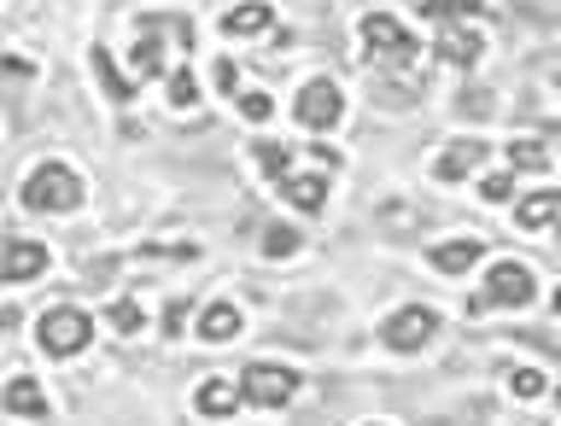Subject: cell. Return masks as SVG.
Instances as JSON below:
<instances>
[{
	"label": "cell",
	"mask_w": 561,
	"mask_h": 426,
	"mask_svg": "<svg viewBox=\"0 0 561 426\" xmlns=\"http://www.w3.org/2000/svg\"><path fill=\"white\" fill-rule=\"evenodd\" d=\"M363 53H368V59H375V65H392V70H403V65H415V35L410 30H403L398 24V18L392 12H363Z\"/></svg>",
	"instance_id": "cell-1"
},
{
	"label": "cell",
	"mask_w": 561,
	"mask_h": 426,
	"mask_svg": "<svg viewBox=\"0 0 561 426\" xmlns=\"http://www.w3.org/2000/svg\"><path fill=\"white\" fill-rule=\"evenodd\" d=\"M24 205L30 210H42V217H65V210H77L82 205V182H77V170H65V164H42L24 182Z\"/></svg>",
	"instance_id": "cell-2"
},
{
	"label": "cell",
	"mask_w": 561,
	"mask_h": 426,
	"mask_svg": "<svg viewBox=\"0 0 561 426\" xmlns=\"http://www.w3.org/2000/svg\"><path fill=\"white\" fill-rule=\"evenodd\" d=\"M88 339H94V322H88V310H77V304L47 310L42 327H35V345H42L47 357H77Z\"/></svg>",
	"instance_id": "cell-3"
},
{
	"label": "cell",
	"mask_w": 561,
	"mask_h": 426,
	"mask_svg": "<svg viewBox=\"0 0 561 426\" xmlns=\"http://www.w3.org/2000/svg\"><path fill=\"white\" fill-rule=\"evenodd\" d=\"M293 392H298V368H287V362H252L240 380V398L257 403V410H280Z\"/></svg>",
	"instance_id": "cell-4"
},
{
	"label": "cell",
	"mask_w": 561,
	"mask_h": 426,
	"mask_svg": "<svg viewBox=\"0 0 561 426\" xmlns=\"http://www.w3.org/2000/svg\"><path fill=\"white\" fill-rule=\"evenodd\" d=\"M340 117H345V94H340V82L310 77V82H305V94H298V123H305V129H316V135H328Z\"/></svg>",
	"instance_id": "cell-5"
},
{
	"label": "cell",
	"mask_w": 561,
	"mask_h": 426,
	"mask_svg": "<svg viewBox=\"0 0 561 426\" xmlns=\"http://www.w3.org/2000/svg\"><path fill=\"white\" fill-rule=\"evenodd\" d=\"M438 333V310H427V304H410V310H398L392 322H386V333L380 339L392 345V350H421Z\"/></svg>",
	"instance_id": "cell-6"
},
{
	"label": "cell",
	"mask_w": 561,
	"mask_h": 426,
	"mask_svg": "<svg viewBox=\"0 0 561 426\" xmlns=\"http://www.w3.org/2000/svg\"><path fill=\"white\" fill-rule=\"evenodd\" d=\"M485 304H503V310H520V304H533V269H526V263H491Z\"/></svg>",
	"instance_id": "cell-7"
},
{
	"label": "cell",
	"mask_w": 561,
	"mask_h": 426,
	"mask_svg": "<svg viewBox=\"0 0 561 426\" xmlns=\"http://www.w3.org/2000/svg\"><path fill=\"white\" fill-rule=\"evenodd\" d=\"M47 245H35V240H12V245H0V280H35L47 269Z\"/></svg>",
	"instance_id": "cell-8"
},
{
	"label": "cell",
	"mask_w": 561,
	"mask_h": 426,
	"mask_svg": "<svg viewBox=\"0 0 561 426\" xmlns=\"http://www.w3.org/2000/svg\"><path fill=\"white\" fill-rule=\"evenodd\" d=\"M135 77L147 82V77H164V18H147L140 24V35H135Z\"/></svg>",
	"instance_id": "cell-9"
},
{
	"label": "cell",
	"mask_w": 561,
	"mask_h": 426,
	"mask_svg": "<svg viewBox=\"0 0 561 426\" xmlns=\"http://www.w3.org/2000/svg\"><path fill=\"white\" fill-rule=\"evenodd\" d=\"M480 53H485L480 30H468V24H445V30H438V59H445V65L468 70V65H480Z\"/></svg>",
	"instance_id": "cell-10"
},
{
	"label": "cell",
	"mask_w": 561,
	"mask_h": 426,
	"mask_svg": "<svg viewBox=\"0 0 561 426\" xmlns=\"http://www.w3.org/2000/svg\"><path fill=\"white\" fill-rule=\"evenodd\" d=\"M480 164H485V140H450V147L438 152L433 175H438V182H462V175L480 170Z\"/></svg>",
	"instance_id": "cell-11"
},
{
	"label": "cell",
	"mask_w": 561,
	"mask_h": 426,
	"mask_svg": "<svg viewBox=\"0 0 561 426\" xmlns=\"http://www.w3.org/2000/svg\"><path fill=\"white\" fill-rule=\"evenodd\" d=\"M280 193L298 210H322L328 205V170H305V175H280Z\"/></svg>",
	"instance_id": "cell-12"
},
{
	"label": "cell",
	"mask_w": 561,
	"mask_h": 426,
	"mask_svg": "<svg viewBox=\"0 0 561 426\" xmlns=\"http://www.w3.org/2000/svg\"><path fill=\"white\" fill-rule=\"evenodd\" d=\"M0 403H7L12 415H24V421L47 415V392H42V385H35L30 375H12V380H7V392H0Z\"/></svg>",
	"instance_id": "cell-13"
},
{
	"label": "cell",
	"mask_w": 561,
	"mask_h": 426,
	"mask_svg": "<svg viewBox=\"0 0 561 426\" xmlns=\"http://www.w3.org/2000/svg\"><path fill=\"white\" fill-rule=\"evenodd\" d=\"M88 59H94V77H100V88H105V94H112L117 105H129L135 100V77H123V70H117V59H112V47H94V53H88Z\"/></svg>",
	"instance_id": "cell-14"
},
{
	"label": "cell",
	"mask_w": 561,
	"mask_h": 426,
	"mask_svg": "<svg viewBox=\"0 0 561 426\" xmlns=\"http://www.w3.org/2000/svg\"><path fill=\"white\" fill-rule=\"evenodd\" d=\"M270 24H275V7H270V0H245V7H228V18H222L228 35H263Z\"/></svg>",
	"instance_id": "cell-15"
},
{
	"label": "cell",
	"mask_w": 561,
	"mask_h": 426,
	"mask_svg": "<svg viewBox=\"0 0 561 426\" xmlns=\"http://www.w3.org/2000/svg\"><path fill=\"white\" fill-rule=\"evenodd\" d=\"M234 403H245L228 380H205L199 385V415H210V421H222V415H234Z\"/></svg>",
	"instance_id": "cell-16"
},
{
	"label": "cell",
	"mask_w": 561,
	"mask_h": 426,
	"mask_svg": "<svg viewBox=\"0 0 561 426\" xmlns=\"http://www.w3.org/2000/svg\"><path fill=\"white\" fill-rule=\"evenodd\" d=\"M480 263V240H450V245H438L433 252V269H445V275H462Z\"/></svg>",
	"instance_id": "cell-17"
},
{
	"label": "cell",
	"mask_w": 561,
	"mask_h": 426,
	"mask_svg": "<svg viewBox=\"0 0 561 426\" xmlns=\"http://www.w3.org/2000/svg\"><path fill=\"white\" fill-rule=\"evenodd\" d=\"M556 210H561V193H533V199L515 205V222H520V228H550Z\"/></svg>",
	"instance_id": "cell-18"
},
{
	"label": "cell",
	"mask_w": 561,
	"mask_h": 426,
	"mask_svg": "<svg viewBox=\"0 0 561 426\" xmlns=\"http://www.w3.org/2000/svg\"><path fill=\"white\" fill-rule=\"evenodd\" d=\"M480 7L485 0H421V18H427V24H468Z\"/></svg>",
	"instance_id": "cell-19"
},
{
	"label": "cell",
	"mask_w": 561,
	"mask_h": 426,
	"mask_svg": "<svg viewBox=\"0 0 561 426\" xmlns=\"http://www.w3.org/2000/svg\"><path fill=\"white\" fill-rule=\"evenodd\" d=\"M240 333V310L234 304H210L199 315V339H234Z\"/></svg>",
	"instance_id": "cell-20"
},
{
	"label": "cell",
	"mask_w": 561,
	"mask_h": 426,
	"mask_svg": "<svg viewBox=\"0 0 561 426\" xmlns=\"http://www.w3.org/2000/svg\"><path fill=\"white\" fill-rule=\"evenodd\" d=\"M508 170H550V152L538 140H508Z\"/></svg>",
	"instance_id": "cell-21"
},
{
	"label": "cell",
	"mask_w": 561,
	"mask_h": 426,
	"mask_svg": "<svg viewBox=\"0 0 561 426\" xmlns=\"http://www.w3.org/2000/svg\"><path fill=\"white\" fill-rule=\"evenodd\" d=\"M257 164L280 182V175H293V147H280V140H257Z\"/></svg>",
	"instance_id": "cell-22"
},
{
	"label": "cell",
	"mask_w": 561,
	"mask_h": 426,
	"mask_svg": "<svg viewBox=\"0 0 561 426\" xmlns=\"http://www.w3.org/2000/svg\"><path fill=\"white\" fill-rule=\"evenodd\" d=\"M170 105H175V112H193V105H199V82H193V70H170Z\"/></svg>",
	"instance_id": "cell-23"
},
{
	"label": "cell",
	"mask_w": 561,
	"mask_h": 426,
	"mask_svg": "<svg viewBox=\"0 0 561 426\" xmlns=\"http://www.w3.org/2000/svg\"><path fill=\"white\" fill-rule=\"evenodd\" d=\"M298 245H305V240H298V228H287V222L263 228V252H270V257H293Z\"/></svg>",
	"instance_id": "cell-24"
},
{
	"label": "cell",
	"mask_w": 561,
	"mask_h": 426,
	"mask_svg": "<svg viewBox=\"0 0 561 426\" xmlns=\"http://www.w3.org/2000/svg\"><path fill=\"white\" fill-rule=\"evenodd\" d=\"M508 385H515V398H538L543 392V375H538V368H515Z\"/></svg>",
	"instance_id": "cell-25"
},
{
	"label": "cell",
	"mask_w": 561,
	"mask_h": 426,
	"mask_svg": "<svg viewBox=\"0 0 561 426\" xmlns=\"http://www.w3.org/2000/svg\"><path fill=\"white\" fill-rule=\"evenodd\" d=\"M112 327H117V333H135V327H140V304L117 298V304H112Z\"/></svg>",
	"instance_id": "cell-26"
},
{
	"label": "cell",
	"mask_w": 561,
	"mask_h": 426,
	"mask_svg": "<svg viewBox=\"0 0 561 426\" xmlns=\"http://www.w3.org/2000/svg\"><path fill=\"white\" fill-rule=\"evenodd\" d=\"M210 77H217V88L234 100V88H240V65H234V59H217V65H210Z\"/></svg>",
	"instance_id": "cell-27"
},
{
	"label": "cell",
	"mask_w": 561,
	"mask_h": 426,
	"mask_svg": "<svg viewBox=\"0 0 561 426\" xmlns=\"http://www.w3.org/2000/svg\"><path fill=\"white\" fill-rule=\"evenodd\" d=\"M480 193H485V199H508V193H515V175H508V170L485 175V182H480Z\"/></svg>",
	"instance_id": "cell-28"
},
{
	"label": "cell",
	"mask_w": 561,
	"mask_h": 426,
	"mask_svg": "<svg viewBox=\"0 0 561 426\" xmlns=\"http://www.w3.org/2000/svg\"><path fill=\"white\" fill-rule=\"evenodd\" d=\"M240 112L252 117V123H263V117L275 112V105H270V94H240Z\"/></svg>",
	"instance_id": "cell-29"
},
{
	"label": "cell",
	"mask_w": 561,
	"mask_h": 426,
	"mask_svg": "<svg viewBox=\"0 0 561 426\" xmlns=\"http://www.w3.org/2000/svg\"><path fill=\"white\" fill-rule=\"evenodd\" d=\"M556 315H561V287H556Z\"/></svg>",
	"instance_id": "cell-30"
},
{
	"label": "cell",
	"mask_w": 561,
	"mask_h": 426,
	"mask_svg": "<svg viewBox=\"0 0 561 426\" xmlns=\"http://www.w3.org/2000/svg\"><path fill=\"white\" fill-rule=\"evenodd\" d=\"M556 228H561V210H556Z\"/></svg>",
	"instance_id": "cell-31"
}]
</instances>
